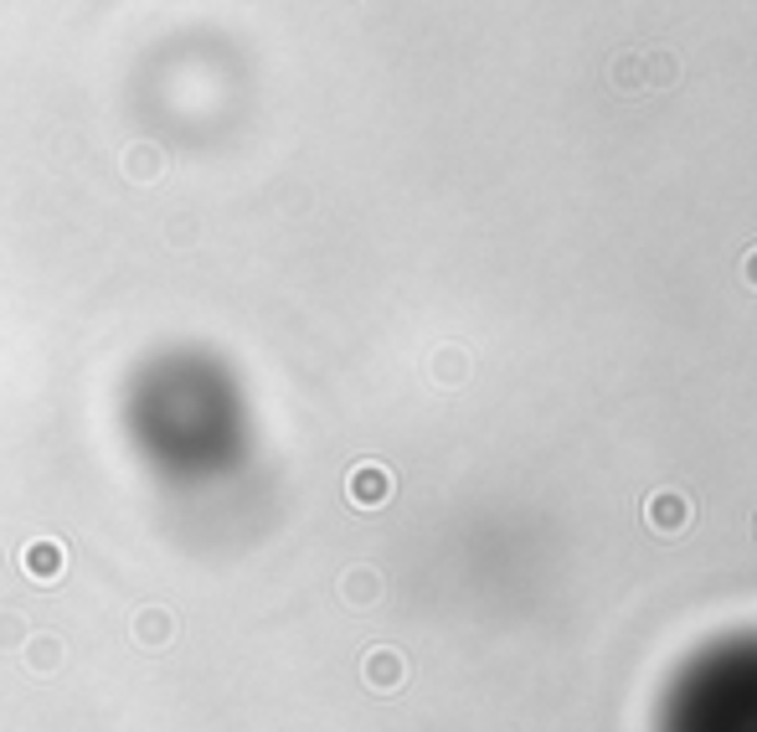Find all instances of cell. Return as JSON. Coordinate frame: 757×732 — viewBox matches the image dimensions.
<instances>
[{"label":"cell","instance_id":"cell-1","mask_svg":"<svg viewBox=\"0 0 757 732\" xmlns=\"http://www.w3.org/2000/svg\"><path fill=\"white\" fill-rule=\"evenodd\" d=\"M644 521H649V532L680 536V532H691L696 506H691V495H680V491H655L644 500Z\"/></svg>","mask_w":757,"mask_h":732},{"label":"cell","instance_id":"cell-2","mask_svg":"<svg viewBox=\"0 0 757 732\" xmlns=\"http://www.w3.org/2000/svg\"><path fill=\"white\" fill-rule=\"evenodd\" d=\"M21 573L32 578V583H62V573H67V547H62L58 536H32L21 547Z\"/></svg>","mask_w":757,"mask_h":732},{"label":"cell","instance_id":"cell-3","mask_svg":"<svg viewBox=\"0 0 757 732\" xmlns=\"http://www.w3.org/2000/svg\"><path fill=\"white\" fill-rule=\"evenodd\" d=\"M346 495H350V506L356 511H376V506H387L392 500V470L387 464H356L346 480Z\"/></svg>","mask_w":757,"mask_h":732},{"label":"cell","instance_id":"cell-4","mask_svg":"<svg viewBox=\"0 0 757 732\" xmlns=\"http://www.w3.org/2000/svg\"><path fill=\"white\" fill-rule=\"evenodd\" d=\"M361 681H367L376 696L397 692L402 681H408V660H402V650H392V645H376V650L361 655Z\"/></svg>","mask_w":757,"mask_h":732},{"label":"cell","instance_id":"cell-5","mask_svg":"<svg viewBox=\"0 0 757 732\" xmlns=\"http://www.w3.org/2000/svg\"><path fill=\"white\" fill-rule=\"evenodd\" d=\"M175 613L171 609H160V604H150V609H139L135 619H129V640H135L145 655H156V650H171V640H175Z\"/></svg>","mask_w":757,"mask_h":732},{"label":"cell","instance_id":"cell-6","mask_svg":"<svg viewBox=\"0 0 757 732\" xmlns=\"http://www.w3.org/2000/svg\"><path fill=\"white\" fill-rule=\"evenodd\" d=\"M21 655H26V671L32 675H58L62 671V640L58 634H26V645H21Z\"/></svg>","mask_w":757,"mask_h":732},{"label":"cell","instance_id":"cell-7","mask_svg":"<svg viewBox=\"0 0 757 732\" xmlns=\"http://www.w3.org/2000/svg\"><path fill=\"white\" fill-rule=\"evenodd\" d=\"M382 598V573L376 568H350L346 578H340V604L346 609H371Z\"/></svg>","mask_w":757,"mask_h":732},{"label":"cell","instance_id":"cell-8","mask_svg":"<svg viewBox=\"0 0 757 732\" xmlns=\"http://www.w3.org/2000/svg\"><path fill=\"white\" fill-rule=\"evenodd\" d=\"M160 171H165V156H160L156 145H145V139H139V145L124 150V176H129V181L150 186V181H160Z\"/></svg>","mask_w":757,"mask_h":732},{"label":"cell","instance_id":"cell-9","mask_svg":"<svg viewBox=\"0 0 757 732\" xmlns=\"http://www.w3.org/2000/svg\"><path fill=\"white\" fill-rule=\"evenodd\" d=\"M464 372H469V357L459 351V346H444V351L433 357V376H438L444 387H459V382H464Z\"/></svg>","mask_w":757,"mask_h":732},{"label":"cell","instance_id":"cell-10","mask_svg":"<svg viewBox=\"0 0 757 732\" xmlns=\"http://www.w3.org/2000/svg\"><path fill=\"white\" fill-rule=\"evenodd\" d=\"M26 634H32L26 613H16V609L0 613V650H21V645H26Z\"/></svg>","mask_w":757,"mask_h":732},{"label":"cell","instance_id":"cell-11","mask_svg":"<svg viewBox=\"0 0 757 732\" xmlns=\"http://www.w3.org/2000/svg\"><path fill=\"white\" fill-rule=\"evenodd\" d=\"M742 278H747V284H753V289H757V248H753V253H747V258H742Z\"/></svg>","mask_w":757,"mask_h":732}]
</instances>
